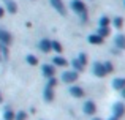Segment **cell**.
Segmentation results:
<instances>
[{"label": "cell", "instance_id": "cell-2", "mask_svg": "<svg viewBox=\"0 0 125 120\" xmlns=\"http://www.w3.org/2000/svg\"><path fill=\"white\" fill-rule=\"evenodd\" d=\"M71 6L74 8V11L85 14V5H84L83 2H81V0H73V2H71Z\"/></svg>", "mask_w": 125, "mask_h": 120}, {"label": "cell", "instance_id": "cell-30", "mask_svg": "<svg viewBox=\"0 0 125 120\" xmlns=\"http://www.w3.org/2000/svg\"><path fill=\"white\" fill-rule=\"evenodd\" d=\"M109 120H119V119H116V117H113V119H109Z\"/></svg>", "mask_w": 125, "mask_h": 120}, {"label": "cell", "instance_id": "cell-1", "mask_svg": "<svg viewBox=\"0 0 125 120\" xmlns=\"http://www.w3.org/2000/svg\"><path fill=\"white\" fill-rule=\"evenodd\" d=\"M76 79H78V73H76V71H68V73H63V74H62V81H63V82H67V84L74 82Z\"/></svg>", "mask_w": 125, "mask_h": 120}, {"label": "cell", "instance_id": "cell-9", "mask_svg": "<svg viewBox=\"0 0 125 120\" xmlns=\"http://www.w3.org/2000/svg\"><path fill=\"white\" fill-rule=\"evenodd\" d=\"M124 87H125V79H122V77H119V79H114V89L122 90Z\"/></svg>", "mask_w": 125, "mask_h": 120}, {"label": "cell", "instance_id": "cell-10", "mask_svg": "<svg viewBox=\"0 0 125 120\" xmlns=\"http://www.w3.org/2000/svg\"><path fill=\"white\" fill-rule=\"evenodd\" d=\"M0 40L3 41V44H8L10 41H11V37H10V33H6V32L0 30Z\"/></svg>", "mask_w": 125, "mask_h": 120}, {"label": "cell", "instance_id": "cell-25", "mask_svg": "<svg viewBox=\"0 0 125 120\" xmlns=\"http://www.w3.org/2000/svg\"><path fill=\"white\" fill-rule=\"evenodd\" d=\"M103 66H104V71H106V73H111V71H113V65L111 63H104Z\"/></svg>", "mask_w": 125, "mask_h": 120}, {"label": "cell", "instance_id": "cell-6", "mask_svg": "<svg viewBox=\"0 0 125 120\" xmlns=\"http://www.w3.org/2000/svg\"><path fill=\"white\" fill-rule=\"evenodd\" d=\"M94 73L97 74V76L103 77L104 74H106V71H104V66H103L101 63H95V65H94Z\"/></svg>", "mask_w": 125, "mask_h": 120}, {"label": "cell", "instance_id": "cell-23", "mask_svg": "<svg viewBox=\"0 0 125 120\" xmlns=\"http://www.w3.org/2000/svg\"><path fill=\"white\" fill-rule=\"evenodd\" d=\"M108 24H109V19H108V18H101V21H100V25H101V27H106Z\"/></svg>", "mask_w": 125, "mask_h": 120}, {"label": "cell", "instance_id": "cell-16", "mask_svg": "<svg viewBox=\"0 0 125 120\" xmlns=\"http://www.w3.org/2000/svg\"><path fill=\"white\" fill-rule=\"evenodd\" d=\"M54 62H55L57 65H60V66H65V65H67V62H65L63 59H62V57H55V59H54Z\"/></svg>", "mask_w": 125, "mask_h": 120}, {"label": "cell", "instance_id": "cell-17", "mask_svg": "<svg viewBox=\"0 0 125 120\" xmlns=\"http://www.w3.org/2000/svg\"><path fill=\"white\" fill-rule=\"evenodd\" d=\"M25 117H27L25 112H18V114L14 115V120H25Z\"/></svg>", "mask_w": 125, "mask_h": 120}, {"label": "cell", "instance_id": "cell-21", "mask_svg": "<svg viewBox=\"0 0 125 120\" xmlns=\"http://www.w3.org/2000/svg\"><path fill=\"white\" fill-rule=\"evenodd\" d=\"M8 9L11 13H16V3L14 2H8Z\"/></svg>", "mask_w": 125, "mask_h": 120}, {"label": "cell", "instance_id": "cell-26", "mask_svg": "<svg viewBox=\"0 0 125 120\" xmlns=\"http://www.w3.org/2000/svg\"><path fill=\"white\" fill-rule=\"evenodd\" d=\"M79 62H81L83 65H85V63H87V57H85L84 54H81V55H79Z\"/></svg>", "mask_w": 125, "mask_h": 120}, {"label": "cell", "instance_id": "cell-28", "mask_svg": "<svg viewBox=\"0 0 125 120\" xmlns=\"http://www.w3.org/2000/svg\"><path fill=\"white\" fill-rule=\"evenodd\" d=\"M2 16H3V9L0 8V18H2Z\"/></svg>", "mask_w": 125, "mask_h": 120}, {"label": "cell", "instance_id": "cell-32", "mask_svg": "<svg viewBox=\"0 0 125 120\" xmlns=\"http://www.w3.org/2000/svg\"><path fill=\"white\" fill-rule=\"evenodd\" d=\"M94 120H101V119H94Z\"/></svg>", "mask_w": 125, "mask_h": 120}, {"label": "cell", "instance_id": "cell-19", "mask_svg": "<svg viewBox=\"0 0 125 120\" xmlns=\"http://www.w3.org/2000/svg\"><path fill=\"white\" fill-rule=\"evenodd\" d=\"M73 66L76 68L78 71H81V70H83V68H84V65L81 63V62H76V60H73Z\"/></svg>", "mask_w": 125, "mask_h": 120}, {"label": "cell", "instance_id": "cell-31", "mask_svg": "<svg viewBox=\"0 0 125 120\" xmlns=\"http://www.w3.org/2000/svg\"><path fill=\"white\" fill-rule=\"evenodd\" d=\"M0 103H2V95H0Z\"/></svg>", "mask_w": 125, "mask_h": 120}, {"label": "cell", "instance_id": "cell-4", "mask_svg": "<svg viewBox=\"0 0 125 120\" xmlns=\"http://www.w3.org/2000/svg\"><path fill=\"white\" fill-rule=\"evenodd\" d=\"M95 111H97V106H95L94 101H87L84 104V112L85 114H95Z\"/></svg>", "mask_w": 125, "mask_h": 120}, {"label": "cell", "instance_id": "cell-22", "mask_svg": "<svg viewBox=\"0 0 125 120\" xmlns=\"http://www.w3.org/2000/svg\"><path fill=\"white\" fill-rule=\"evenodd\" d=\"M114 25H116L117 28H120V27H122V19H120V18H116V19H114Z\"/></svg>", "mask_w": 125, "mask_h": 120}, {"label": "cell", "instance_id": "cell-11", "mask_svg": "<svg viewBox=\"0 0 125 120\" xmlns=\"http://www.w3.org/2000/svg\"><path fill=\"white\" fill-rule=\"evenodd\" d=\"M40 47H41V51H44V52L51 51V41H48V40H43L41 43H40Z\"/></svg>", "mask_w": 125, "mask_h": 120}, {"label": "cell", "instance_id": "cell-18", "mask_svg": "<svg viewBox=\"0 0 125 120\" xmlns=\"http://www.w3.org/2000/svg\"><path fill=\"white\" fill-rule=\"evenodd\" d=\"M98 32H100V37H108V32H109V28H108V27H101Z\"/></svg>", "mask_w": 125, "mask_h": 120}, {"label": "cell", "instance_id": "cell-3", "mask_svg": "<svg viewBox=\"0 0 125 120\" xmlns=\"http://www.w3.org/2000/svg\"><path fill=\"white\" fill-rule=\"evenodd\" d=\"M124 112H125V106L122 104V103L114 104V117H116V119H120L124 115Z\"/></svg>", "mask_w": 125, "mask_h": 120}, {"label": "cell", "instance_id": "cell-7", "mask_svg": "<svg viewBox=\"0 0 125 120\" xmlns=\"http://www.w3.org/2000/svg\"><path fill=\"white\" fill-rule=\"evenodd\" d=\"M54 73H55L54 66H51V65H44V66H43V74H44V76L52 77V76H54Z\"/></svg>", "mask_w": 125, "mask_h": 120}, {"label": "cell", "instance_id": "cell-12", "mask_svg": "<svg viewBox=\"0 0 125 120\" xmlns=\"http://www.w3.org/2000/svg\"><path fill=\"white\" fill-rule=\"evenodd\" d=\"M89 41H90V43H94V44H100L103 40H101V37L97 33V35H92V37H89Z\"/></svg>", "mask_w": 125, "mask_h": 120}, {"label": "cell", "instance_id": "cell-20", "mask_svg": "<svg viewBox=\"0 0 125 120\" xmlns=\"http://www.w3.org/2000/svg\"><path fill=\"white\" fill-rule=\"evenodd\" d=\"M51 46L54 47V49L57 51V52H60V51H62V46H60V43H57V41H54V43H51Z\"/></svg>", "mask_w": 125, "mask_h": 120}, {"label": "cell", "instance_id": "cell-8", "mask_svg": "<svg viewBox=\"0 0 125 120\" xmlns=\"http://www.w3.org/2000/svg\"><path fill=\"white\" fill-rule=\"evenodd\" d=\"M70 93L73 96H76V98H81V96H84V90L79 89V87H71L70 89Z\"/></svg>", "mask_w": 125, "mask_h": 120}, {"label": "cell", "instance_id": "cell-29", "mask_svg": "<svg viewBox=\"0 0 125 120\" xmlns=\"http://www.w3.org/2000/svg\"><path fill=\"white\" fill-rule=\"evenodd\" d=\"M122 95L125 96V87H124V89H122Z\"/></svg>", "mask_w": 125, "mask_h": 120}, {"label": "cell", "instance_id": "cell-14", "mask_svg": "<svg viewBox=\"0 0 125 120\" xmlns=\"http://www.w3.org/2000/svg\"><path fill=\"white\" fill-rule=\"evenodd\" d=\"M116 44L119 47H124V49H125V37H124V35H119V37L116 38Z\"/></svg>", "mask_w": 125, "mask_h": 120}, {"label": "cell", "instance_id": "cell-15", "mask_svg": "<svg viewBox=\"0 0 125 120\" xmlns=\"http://www.w3.org/2000/svg\"><path fill=\"white\" fill-rule=\"evenodd\" d=\"M14 119V112L11 111V109H6V112H5V120H13Z\"/></svg>", "mask_w": 125, "mask_h": 120}, {"label": "cell", "instance_id": "cell-5", "mask_svg": "<svg viewBox=\"0 0 125 120\" xmlns=\"http://www.w3.org/2000/svg\"><path fill=\"white\" fill-rule=\"evenodd\" d=\"M51 3L52 5H54V8L57 9L59 13H62V14H65V6H63V2H62V0H51Z\"/></svg>", "mask_w": 125, "mask_h": 120}, {"label": "cell", "instance_id": "cell-27", "mask_svg": "<svg viewBox=\"0 0 125 120\" xmlns=\"http://www.w3.org/2000/svg\"><path fill=\"white\" fill-rule=\"evenodd\" d=\"M55 84H57V81H55V79H54V77H52V79H51V81H49V84H48V87H49V89H52V87H55Z\"/></svg>", "mask_w": 125, "mask_h": 120}, {"label": "cell", "instance_id": "cell-24", "mask_svg": "<svg viewBox=\"0 0 125 120\" xmlns=\"http://www.w3.org/2000/svg\"><path fill=\"white\" fill-rule=\"evenodd\" d=\"M27 62H29L30 65H37V59H35L33 55H29V57H27Z\"/></svg>", "mask_w": 125, "mask_h": 120}, {"label": "cell", "instance_id": "cell-13", "mask_svg": "<svg viewBox=\"0 0 125 120\" xmlns=\"http://www.w3.org/2000/svg\"><path fill=\"white\" fill-rule=\"evenodd\" d=\"M52 98H54V92H52V89H46V92H44V100L46 101H52Z\"/></svg>", "mask_w": 125, "mask_h": 120}]
</instances>
